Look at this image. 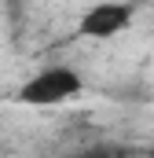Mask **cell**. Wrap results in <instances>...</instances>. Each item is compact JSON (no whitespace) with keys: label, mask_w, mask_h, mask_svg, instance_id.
I'll return each mask as SVG.
<instances>
[{"label":"cell","mask_w":154,"mask_h":158,"mask_svg":"<svg viewBox=\"0 0 154 158\" xmlns=\"http://www.w3.org/2000/svg\"><path fill=\"white\" fill-rule=\"evenodd\" d=\"M81 92H84V81H81L77 70H70V66H44L30 81L18 85L15 99L22 107H59V103H70Z\"/></svg>","instance_id":"cell-1"},{"label":"cell","mask_w":154,"mask_h":158,"mask_svg":"<svg viewBox=\"0 0 154 158\" xmlns=\"http://www.w3.org/2000/svg\"><path fill=\"white\" fill-rule=\"evenodd\" d=\"M132 26V4L125 0H103V4H92L81 19H77V33L92 40H110L117 33H125Z\"/></svg>","instance_id":"cell-2"},{"label":"cell","mask_w":154,"mask_h":158,"mask_svg":"<svg viewBox=\"0 0 154 158\" xmlns=\"http://www.w3.org/2000/svg\"><path fill=\"white\" fill-rule=\"evenodd\" d=\"M70 158H110V155H103V151H77V155H70Z\"/></svg>","instance_id":"cell-3"}]
</instances>
